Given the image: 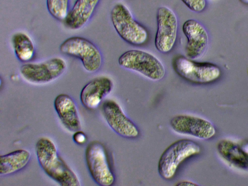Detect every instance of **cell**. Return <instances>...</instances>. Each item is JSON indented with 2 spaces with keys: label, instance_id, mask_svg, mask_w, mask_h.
<instances>
[{
  "label": "cell",
  "instance_id": "cell-1",
  "mask_svg": "<svg viewBox=\"0 0 248 186\" xmlns=\"http://www.w3.org/2000/svg\"><path fill=\"white\" fill-rule=\"evenodd\" d=\"M38 163L45 173L61 186H80L75 172L60 155L57 147L48 138L42 137L35 147Z\"/></svg>",
  "mask_w": 248,
  "mask_h": 186
},
{
  "label": "cell",
  "instance_id": "cell-2",
  "mask_svg": "<svg viewBox=\"0 0 248 186\" xmlns=\"http://www.w3.org/2000/svg\"><path fill=\"white\" fill-rule=\"evenodd\" d=\"M200 146L195 141L181 139L169 146L163 152L158 163V172L165 180L175 175L181 164L189 157L201 152Z\"/></svg>",
  "mask_w": 248,
  "mask_h": 186
},
{
  "label": "cell",
  "instance_id": "cell-3",
  "mask_svg": "<svg viewBox=\"0 0 248 186\" xmlns=\"http://www.w3.org/2000/svg\"><path fill=\"white\" fill-rule=\"evenodd\" d=\"M110 19L117 33L126 42L132 45L140 46L147 42V30L135 19L124 4L117 3L113 7Z\"/></svg>",
  "mask_w": 248,
  "mask_h": 186
},
{
  "label": "cell",
  "instance_id": "cell-4",
  "mask_svg": "<svg viewBox=\"0 0 248 186\" xmlns=\"http://www.w3.org/2000/svg\"><path fill=\"white\" fill-rule=\"evenodd\" d=\"M119 65L137 72L153 81L161 80L165 75L163 63L154 55L139 49H131L118 58Z\"/></svg>",
  "mask_w": 248,
  "mask_h": 186
},
{
  "label": "cell",
  "instance_id": "cell-5",
  "mask_svg": "<svg viewBox=\"0 0 248 186\" xmlns=\"http://www.w3.org/2000/svg\"><path fill=\"white\" fill-rule=\"evenodd\" d=\"M85 158L89 173L96 184L101 186H110L114 184L115 177L107 150L101 142L91 141L86 148Z\"/></svg>",
  "mask_w": 248,
  "mask_h": 186
},
{
  "label": "cell",
  "instance_id": "cell-6",
  "mask_svg": "<svg viewBox=\"0 0 248 186\" xmlns=\"http://www.w3.org/2000/svg\"><path fill=\"white\" fill-rule=\"evenodd\" d=\"M175 72L182 78L191 83L207 84L216 80L221 75L220 68L208 62H198L183 56L172 61Z\"/></svg>",
  "mask_w": 248,
  "mask_h": 186
},
{
  "label": "cell",
  "instance_id": "cell-7",
  "mask_svg": "<svg viewBox=\"0 0 248 186\" xmlns=\"http://www.w3.org/2000/svg\"><path fill=\"white\" fill-rule=\"evenodd\" d=\"M63 54L79 59L84 69L88 72L97 71L102 63V54L91 41L82 37L67 38L60 46Z\"/></svg>",
  "mask_w": 248,
  "mask_h": 186
},
{
  "label": "cell",
  "instance_id": "cell-8",
  "mask_svg": "<svg viewBox=\"0 0 248 186\" xmlns=\"http://www.w3.org/2000/svg\"><path fill=\"white\" fill-rule=\"evenodd\" d=\"M65 61L59 57L52 58L39 63H28L20 68L24 80L33 84L50 83L59 78L65 71Z\"/></svg>",
  "mask_w": 248,
  "mask_h": 186
},
{
  "label": "cell",
  "instance_id": "cell-9",
  "mask_svg": "<svg viewBox=\"0 0 248 186\" xmlns=\"http://www.w3.org/2000/svg\"><path fill=\"white\" fill-rule=\"evenodd\" d=\"M157 30L155 39L156 49L162 53L170 52L177 39L178 21L175 13L170 8L161 6L156 13Z\"/></svg>",
  "mask_w": 248,
  "mask_h": 186
},
{
  "label": "cell",
  "instance_id": "cell-10",
  "mask_svg": "<svg viewBox=\"0 0 248 186\" xmlns=\"http://www.w3.org/2000/svg\"><path fill=\"white\" fill-rule=\"evenodd\" d=\"M170 125L176 133L202 140L211 139L216 134L211 122L206 119L188 114H178L170 120Z\"/></svg>",
  "mask_w": 248,
  "mask_h": 186
},
{
  "label": "cell",
  "instance_id": "cell-11",
  "mask_svg": "<svg viewBox=\"0 0 248 186\" xmlns=\"http://www.w3.org/2000/svg\"><path fill=\"white\" fill-rule=\"evenodd\" d=\"M102 113L109 126L119 136L127 139L137 138L140 131L115 101L107 100L102 106Z\"/></svg>",
  "mask_w": 248,
  "mask_h": 186
},
{
  "label": "cell",
  "instance_id": "cell-12",
  "mask_svg": "<svg viewBox=\"0 0 248 186\" xmlns=\"http://www.w3.org/2000/svg\"><path fill=\"white\" fill-rule=\"evenodd\" d=\"M183 32L186 38V57L194 60L201 57L206 51L209 36L205 27L198 21L190 19L182 26Z\"/></svg>",
  "mask_w": 248,
  "mask_h": 186
},
{
  "label": "cell",
  "instance_id": "cell-13",
  "mask_svg": "<svg viewBox=\"0 0 248 186\" xmlns=\"http://www.w3.org/2000/svg\"><path fill=\"white\" fill-rule=\"evenodd\" d=\"M113 83L108 77L101 76L90 80L82 88L80 100L82 105L88 109H94L103 99L112 91Z\"/></svg>",
  "mask_w": 248,
  "mask_h": 186
},
{
  "label": "cell",
  "instance_id": "cell-14",
  "mask_svg": "<svg viewBox=\"0 0 248 186\" xmlns=\"http://www.w3.org/2000/svg\"><path fill=\"white\" fill-rule=\"evenodd\" d=\"M55 110L62 124L69 131L80 130L81 122L76 102L69 95L61 93L54 101Z\"/></svg>",
  "mask_w": 248,
  "mask_h": 186
},
{
  "label": "cell",
  "instance_id": "cell-15",
  "mask_svg": "<svg viewBox=\"0 0 248 186\" xmlns=\"http://www.w3.org/2000/svg\"><path fill=\"white\" fill-rule=\"evenodd\" d=\"M100 0H77L64 20L65 26L72 30L84 27L91 19Z\"/></svg>",
  "mask_w": 248,
  "mask_h": 186
},
{
  "label": "cell",
  "instance_id": "cell-16",
  "mask_svg": "<svg viewBox=\"0 0 248 186\" xmlns=\"http://www.w3.org/2000/svg\"><path fill=\"white\" fill-rule=\"evenodd\" d=\"M217 149L220 156L230 165L248 171V154L236 143L223 140L218 143Z\"/></svg>",
  "mask_w": 248,
  "mask_h": 186
},
{
  "label": "cell",
  "instance_id": "cell-17",
  "mask_svg": "<svg viewBox=\"0 0 248 186\" xmlns=\"http://www.w3.org/2000/svg\"><path fill=\"white\" fill-rule=\"evenodd\" d=\"M31 158L26 149L15 150L0 156V175L6 176L15 173L26 167Z\"/></svg>",
  "mask_w": 248,
  "mask_h": 186
},
{
  "label": "cell",
  "instance_id": "cell-18",
  "mask_svg": "<svg viewBox=\"0 0 248 186\" xmlns=\"http://www.w3.org/2000/svg\"><path fill=\"white\" fill-rule=\"evenodd\" d=\"M15 54L21 62H26L32 59L35 53L34 46L31 38L25 33L18 32L12 38Z\"/></svg>",
  "mask_w": 248,
  "mask_h": 186
},
{
  "label": "cell",
  "instance_id": "cell-19",
  "mask_svg": "<svg viewBox=\"0 0 248 186\" xmlns=\"http://www.w3.org/2000/svg\"><path fill=\"white\" fill-rule=\"evenodd\" d=\"M69 0H46V6L49 14L59 20H64L69 11Z\"/></svg>",
  "mask_w": 248,
  "mask_h": 186
},
{
  "label": "cell",
  "instance_id": "cell-20",
  "mask_svg": "<svg viewBox=\"0 0 248 186\" xmlns=\"http://www.w3.org/2000/svg\"><path fill=\"white\" fill-rule=\"evenodd\" d=\"M183 3L191 11L200 13L205 8L206 0H181Z\"/></svg>",
  "mask_w": 248,
  "mask_h": 186
},
{
  "label": "cell",
  "instance_id": "cell-21",
  "mask_svg": "<svg viewBox=\"0 0 248 186\" xmlns=\"http://www.w3.org/2000/svg\"><path fill=\"white\" fill-rule=\"evenodd\" d=\"M73 141L77 144L82 145L86 143L87 137L86 134L80 130L74 132L73 135Z\"/></svg>",
  "mask_w": 248,
  "mask_h": 186
},
{
  "label": "cell",
  "instance_id": "cell-22",
  "mask_svg": "<svg viewBox=\"0 0 248 186\" xmlns=\"http://www.w3.org/2000/svg\"><path fill=\"white\" fill-rule=\"evenodd\" d=\"M176 185L178 186H198L199 185L192 181L184 180L178 182L177 184H176Z\"/></svg>",
  "mask_w": 248,
  "mask_h": 186
},
{
  "label": "cell",
  "instance_id": "cell-23",
  "mask_svg": "<svg viewBox=\"0 0 248 186\" xmlns=\"http://www.w3.org/2000/svg\"><path fill=\"white\" fill-rule=\"evenodd\" d=\"M241 147L245 152L248 154V142L243 144Z\"/></svg>",
  "mask_w": 248,
  "mask_h": 186
},
{
  "label": "cell",
  "instance_id": "cell-24",
  "mask_svg": "<svg viewBox=\"0 0 248 186\" xmlns=\"http://www.w3.org/2000/svg\"><path fill=\"white\" fill-rule=\"evenodd\" d=\"M239 0L244 4H248V0Z\"/></svg>",
  "mask_w": 248,
  "mask_h": 186
}]
</instances>
